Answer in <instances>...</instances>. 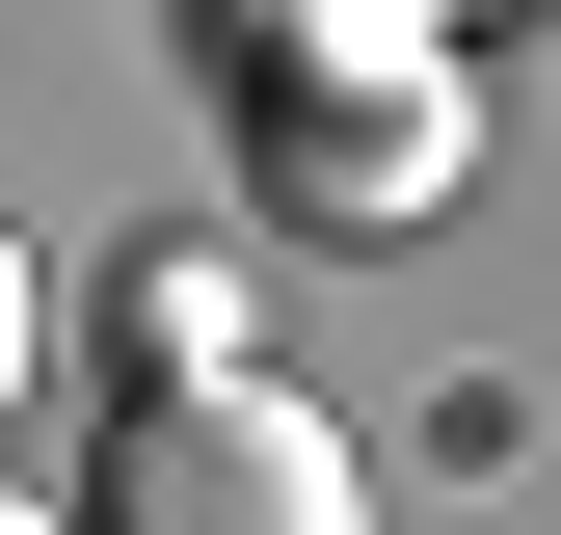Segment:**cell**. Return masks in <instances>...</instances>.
I'll return each instance as SVG.
<instances>
[{
	"mask_svg": "<svg viewBox=\"0 0 561 535\" xmlns=\"http://www.w3.org/2000/svg\"><path fill=\"white\" fill-rule=\"evenodd\" d=\"M241 134H267V215H321V241H401V215L481 187V107L428 54V0H267L241 27Z\"/></svg>",
	"mask_w": 561,
	"mask_h": 535,
	"instance_id": "1",
	"label": "cell"
},
{
	"mask_svg": "<svg viewBox=\"0 0 561 535\" xmlns=\"http://www.w3.org/2000/svg\"><path fill=\"white\" fill-rule=\"evenodd\" d=\"M81 535H375V455H347V401L241 375V349H187V375H134V429H107V509H81Z\"/></svg>",
	"mask_w": 561,
	"mask_h": 535,
	"instance_id": "2",
	"label": "cell"
},
{
	"mask_svg": "<svg viewBox=\"0 0 561 535\" xmlns=\"http://www.w3.org/2000/svg\"><path fill=\"white\" fill-rule=\"evenodd\" d=\"M27 321H54V295H27V241H0V401H27Z\"/></svg>",
	"mask_w": 561,
	"mask_h": 535,
	"instance_id": "3",
	"label": "cell"
},
{
	"mask_svg": "<svg viewBox=\"0 0 561 535\" xmlns=\"http://www.w3.org/2000/svg\"><path fill=\"white\" fill-rule=\"evenodd\" d=\"M428 27H508V0H428Z\"/></svg>",
	"mask_w": 561,
	"mask_h": 535,
	"instance_id": "4",
	"label": "cell"
},
{
	"mask_svg": "<svg viewBox=\"0 0 561 535\" xmlns=\"http://www.w3.org/2000/svg\"><path fill=\"white\" fill-rule=\"evenodd\" d=\"M0 535H54V509H0Z\"/></svg>",
	"mask_w": 561,
	"mask_h": 535,
	"instance_id": "5",
	"label": "cell"
}]
</instances>
